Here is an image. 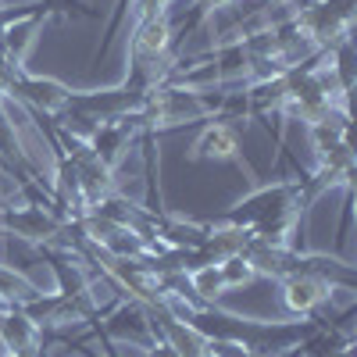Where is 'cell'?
<instances>
[{"mask_svg":"<svg viewBox=\"0 0 357 357\" xmlns=\"http://www.w3.org/2000/svg\"><path fill=\"white\" fill-rule=\"evenodd\" d=\"M143 357H178V354H175L168 343H154V347H146V350H143Z\"/></svg>","mask_w":357,"mask_h":357,"instance_id":"4fadbf2b","label":"cell"},{"mask_svg":"<svg viewBox=\"0 0 357 357\" xmlns=\"http://www.w3.org/2000/svg\"><path fill=\"white\" fill-rule=\"evenodd\" d=\"M18 65H11L4 54H0V97H8L11 93V86H15V79H18Z\"/></svg>","mask_w":357,"mask_h":357,"instance_id":"7c38bea8","label":"cell"},{"mask_svg":"<svg viewBox=\"0 0 357 357\" xmlns=\"http://www.w3.org/2000/svg\"><path fill=\"white\" fill-rule=\"evenodd\" d=\"M282 301L293 314L314 318L325 304L333 301V286L314 279V275H286L282 279Z\"/></svg>","mask_w":357,"mask_h":357,"instance_id":"8992f818","label":"cell"},{"mask_svg":"<svg viewBox=\"0 0 357 357\" xmlns=\"http://www.w3.org/2000/svg\"><path fill=\"white\" fill-rule=\"evenodd\" d=\"M240 143H243V132H240V122H232V118H218L211 122L197 146H193V161H240Z\"/></svg>","mask_w":357,"mask_h":357,"instance_id":"5b68a950","label":"cell"},{"mask_svg":"<svg viewBox=\"0 0 357 357\" xmlns=\"http://www.w3.org/2000/svg\"><path fill=\"white\" fill-rule=\"evenodd\" d=\"M33 296H40L36 282H29L11 264H0V301L4 304H25V301H33Z\"/></svg>","mask_w":357,"mask_h":357,"instance_id":"9c48e42d","label":"cell"},{"mask_svg":"<svg viewBox=\"0 0 357 357\" xmlns=\"http://www.w3.org/2000/svg\"><path fill=\"white\" fill-rule=\"evenodd\" d=\"M107 347H111V340H107ZM89 357H93V354H89ZM107 357H122V354H118V350L111 347V354H107Z\"/></svg>","mask_w":357,"mask_h":357,"instance_id":"5bb4252c","label":"cell"},{"mask_svg":"<svg viewBox=\"0 0 357 357\" xmlns=\"http://www.w3.org/2000/svg\"><path fill=\"white\" fill-rule=\"evenodd\" d=\"M0 229L4 232H15L22 236V240L36 243V247H50L57 240V229H61V222H57L50 211H43V207H0Z\"/></svg>","mask_w":357,"mask_h":357,"instance_id":"7a4b0ae2","label":"cell"},{"mask_svg":"<svg viewBox=\"0 0 357 357\" xmlns=\"http://www.w3.org/2000/svg\"><path fill=\"white\" fill-rule=\"evenodd\" d=\"M132 136H136V129L122 114V118H114V122H100V129L93 132V139H89V151H93L107 168H114L118 158L126 154V146L132 143Z\"/></svg>","mask_w":357,"mask_h":357,"instance_id":"52a82bcc","label":"cell"},{"mask_svg":"<svg viewBox=\"0 0 357 357\" xmlns=\"http://www.w3.org/2000/svg\"><path fill=\"white\" fill-rule=\"evenodd\" d=\"M68 93H72V89H68L65 82H57V79H43V75H29V72L22 68L8 97H15L18 104L33 107V111L57 114V111H61V107L68 104Z\"/></svg>","mask_w":357,"mask_h":357,"instance_id":"3957f363","label":"cell"},{"mask_svg":"<svg viewBox=\"0 0 357 357\" xmlns=\"http://www.w3.org/2000/svg\"><path fill=\"white\" fill-rule=\"evenodd\" d=\"M354 8H357V0H307V4L293 15V25L311 40L314 50L329 54L343 40H350Z\"/></svg>","mask_w":357,"mask_h":357,"instance_id":"6da1fadb","label":"cell"},{"mask_svg":"<svg viewBox=\"0 0 357 357\" xmlns=\"http://www.w3.org/2000/svg\"><path fill=\"white\" fill-rule=\"evenodd\" d=\"M43 18H47V15H33V18H22V22L8 25L4 33H0V54H4L11 65L25 68L22 61H25L29 47L36 43V33H40V22H43Z\"/></svg>","mask_w":357,"mask_h":357,"instance_id":"ba28073f","label":"cell"},{"mask_svg":"<svg viewBox=\"0 0 357 357\" xmlns=\"http://www.w3.org/2000/svg\"><path fill=\"white\" fill-rule=\"evenodd\" d=\"M190 279V293H193V301L200 304V307H211L218 296H222V275H218V268L211 264V268H197V272H190L186 275Z\"/></svg>","mask_w":357,"mask_h":357,"instance_id":"30bf717a","label":"cell"},{"mask_svg":"<svg viewBox=\"0 0 357 357\" xmlns=\"http://www.w3.org/2000/svg\"><path fill=\"white\" fill-rule=\"evenodd\" d=\"M218 268V275H222V286L225 289H232V286H243V282H250L257 272L243 261V257H225L222 264H215Z\"/></svg>","mask_w":357,"mask_h":357,"instance_id":"8fae6325","label":"cell"},{"mask_svg":"<svg viewBox=\"0 0 357 357\" xmlns=\"http://www.w3.org/2000/svg\"><path fill=\"white\" fill-rule=\"evenodd\" d=\"M0 343H4L8 354H40L43 350V329L18 304L0 301Z\"/></svg>","mask_w":357,"mask_h":357,"instance_id":"277c9868","label":"cell"}]
</instances>
